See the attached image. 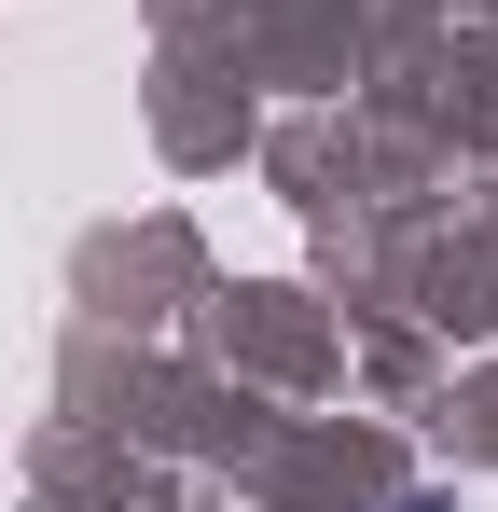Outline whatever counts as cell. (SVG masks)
Here are the masks:
<instances>
[{
  "label": "cell",
  "instance_id": "6da1fadb",
  "mask_svg": "<svg viewBox=\"0 0 498 512\" xmlns=\"http://www.w3.org/2000/svg\"><path fill=\"white\" fill-rule=\"evenodd\" d=\"M402 512H443V499H402Z\"/></svg>",
  "mask_w": 498,
  "mask_h": 512
}]
</instances>
